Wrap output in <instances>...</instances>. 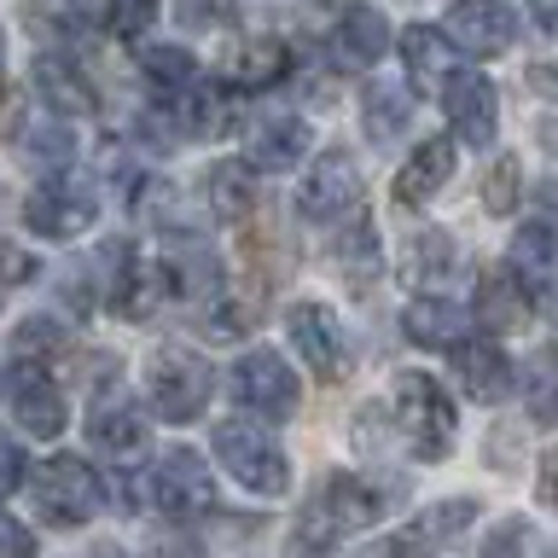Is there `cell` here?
Instances as JSON below:
<instances>
[{"mask_svg": "<svg viewBox=\"0 0 558 558\" xmlns=\"http://www.w3.org/2000/svg\"><path fill=\"white\" fill-rule=\"evenodd\" d=\"M378 512H384L378 488L366 483V477H355V471H338V477H326L308 495L303 512H296L291 535H286V558H326L343 535L373 530Z\"/></svg>", "mask_w": 558, "mask_h": 558, "instance_id": "6da1fadb", "label": "cell"}, {"mask_svg": "<svg viewBox=\"0 0 558 558\" xmlns=\"http://www.w3.org/2000/svg\"><path fill=\"white\" fill-rule=\"evenodd\" d=\"M390 425L418 460H442L453 448V401L430 373H401L390 384Z\"/></svg>", "mask_w": 558, "mask_h": 558, "instance_id": "7a4b0ae2", "label": "cell"}, {"mask_svg": "<svg viewBox=\"0 0 558 558\" xmlns=\"http://www.w3.org/2000/svg\"><path fill=\"white\" fill-rule=\"evenodd\" d=\"M216 460L233 471V483H244L251 495H286L291 488V460L286 448L274 442L251 418H233V425H216Z\"/></svg>", "mask_w": 558, "mask_h": 558, "instance_id": "3957f363", "label": "cell"}, {"mask_svg": "<svg viewBox=\"0 0 558 558\" xmlns=\"http://www.w3.org/2000/svg\"><path fill=\"white\" fill-rule=\"evenodd\" d=\"M35 506L52 530H76L105 506V483L82 453H52L47 465H35Z\"/></svg>", "mask_w": 558, "mask_h": 558, "instance_id": "277c9868", "label": "cell"}, {"mask_svg": "<svg viewBox=\"0 0 558 558\" xmlns=\"http://www.w3.org/2000/svg\"><path fill=\"white\" fill-rule=\"evenodd\" d=\"M151 500H157V512L174 518V523H198V518H216L221 488L192 448H169L163 460L151 465Z\"/></svg>", "mask_w": 558, "mask_h": 558, "instance_id": "5b68a950", "label": "cell"}, {"mask_svg": "<svg viewBox=\"0 0 558 558\" xmlns=\"http://www.w3.org/2000/svg\"><path fill=\"white\" fill-rule=\"evenodd\" d=\"M151 413L169 418V425H186V418H198L209 408V396H216V373H209L204 355H192V349H163V355L151 361Z\"/></svg>", "mask_w": 558, "mask_h": 558, "instance_id": "8992f818", "label": "cell"}, {"mask_svg": "<svg viewBox=\"0 0 558 558\" xmlns=\"http://www.w3.org/2000/svg\"><path fill=\"white\" fill-rule=\"evenodd\" d=\"M99 216V192L76 181V174H64V181H41L24 198V221H29V233H41V239H82L87 227H94Z\"/></svg>", "mask_w": 558, "mask_h": 558, "instance_id": "52a82bcc", "label": "cell"}, {"mask_svg": "<svg viewBox=\"0 0 558 558\" xmlns=\"http://www.w3.org/2000/svg\"><path fill=\"white\" fill-rule=\"evenodd\" d=\"M233 396L262 418H291L303 408V384L279 361V349H251V355L233 361Z\"/></svg>", "mask_w": 558, "mask_h": 558, "instance_id": "ba28073f", "label": "cell"}, {"mask_svg": "<svg viewBox=\"0 0 558 558\" xmlns=\"http://www.w3.org/2000/svg\"><path fill=\"white\" fill-rule=\"evenodd\" d=\"M296 209H303L308 221H343L349 209H361V163L349 151H326L320 163L303 174V186H296Z\"/></svg>", "mask_w": 558, "mask_h": 558, "instance_id": "9c48e42d", "label": "cell"}, {"mask_svg": "<svg viewBox=\"0 0 558 558\" xmlns=\"http://www.w3.org/2000/svg\"><path fill=\"white\" fill-rule=\"evenodd\" d=\"M442 111H448V129L453 140L465 146H495V129H500V99H495V82L477 76V70H453L442 82Z\"/></svg>", "mask_w": 558, "mask_h": 558, "instance_id": "30bf717a", "label": "cell"}, {"mask_svg": "<svg viewBox=\"0 0 558 558\" xmlns=\"http://www.w3.org/2000/svg\"><path fill=\"white\" fill-rule=\"evenodd\" d=\"M286 331H291V343L303 349V361H308L320 378H343V373H349L343 326H338V314H331L326 303H291V308H286Z\"/></svg>", "mask_w": 558, "mask_h": 558, "instance_id": "8fae6325", "label": "cell"}, {"mask_svg": "<svg viewBox=\"0 0 558 558\" xmlns=\"http://www.w3.org/2000/svg\"><path fill=\"white\" fill-rule=\"evenodd\" d=\"M390 17H384L378 7H349L338 24H331V35H326V59L338 64V70H373L384 52H390Z\"/></svg>", "mask_w": 558, "mask_h": 558, "instance_id": "7c38bea8", "label": "cell"}, {"mask_svg": "<svg viewBox=\"0 0 558 558\" xmlns=\"http://www.w3.org/2000/svg\"><path fill=\"white\" fill-rule=\"evenodd\" d=\"M442 29L471 52V59H495V52H506L518 41V17H512V7H500V0H453Z\"/></svg>", "mask_w": 558, "mask_h": 558, "instance_id": "4fadbf2b", "label": "cell"}, {"mask_svg": "<svg viewBox=\"0 0 558 558\" xmlns=\"http://www.w3.org/2000/svg\"><path fill=\"white\" fill-rule=\"evenodd\" d=\"M174 268H163V262H151V256H129L122 251L117 256V279H111V303L122 320H146V314H157L163 308V296L174 291V279H169Z\"/></svg>", "mask_w": 558, "mask_h": 558, "instance_id": "5bb4252c", "label": "cell"}, {"mask_svg": "<svg viewBox=\"0 0 558 558\" xmlns=\"http://www.w3.org/2000/svg\"><path fill=\"white\" fill-rule=\"evenodd\" d=\"M303 151H308V122L291 117V111L256 117V122H251V140H244V163H251V169H268V174L296 169V157H303Z\"/></svg>", "mask_w": 558, "mask_h": 558, "instance_id": "9a60e30c", "label": "cell"}, {"mask_svg": "<svg viewBox=\"0 0 558 558\" xmlns=\"http://www.w3.org/2000/svg\"><path fill=\"white\" fill-rule=\"evenodd\" d=\"M535 314V291L523 286V279L506 268V274H483L477 279V303H471V320H477L483 331H523Z\"/></svg>", "mask_w": 558, "mask_h": 558, "instance_id": "2e32d148", "label": "cell"}, {"mask_svg": "<svg viewBox=\"0 0 558 558\" xmlns=\"http://www.w3.org/2000/svg\"><path fill=\"white\" fill-rule=\"evenodd\" d=\"M453 373H460L471 401H506L512 396V361L488 338H460L453 343Z\"/></svg>", "mask_w": 558, "mask_h": 558, "instance_id": "e0dca14e", "label": "cell"}, {"mask_svg": "<svg viewBox=\"0 0 558 558\" xmlns=\"http://www.w3.org/2000/svg\"><path fill=\"white\" fill-rule=\"evenodd\" d=\"M12 413L29 436H59L64 430V390L52 384L41 366H17L12 373Z\"/></svg>", "mask_w": 558, "mask_h": 558, "instance_id": "ac0fdd59", "label": "cell"}, {"mask_svg": "<svg viewBox=\"0 0 558 558\" xmlns=\"http://www.w3.org/2000/svg\"><path fill=\"white\" fill-rule=\"evenodd\" d=\"M87 436H94L99 453H111V460H140L146 453V418L129 396H111V401H94V413H87Z\"/></svg>", "mask_w": 558, "mask_h": 558, "instance_id": "d6986e66", "label": "cell"}, {"mask_svg": "<svg viewBox=\"0 0 558 558\" xmlns=\"http://www.w3.org/2000/svg\"><path fill=\"white\" fill-rule=\"evenodd\" d=\"M448 174H453V134H430V140H418V151L401 163L396 174V198L401 204H430L436 192L448 186Z\"/></svg>", "mask_w": 558, "mask_h": 558, "instance_id": "ffe728a7", "label": "cell"}, {"mask_svg": "<svg viewBox=\"0 0 558 558\" xmlns=\"http://www.w3.org/2000/svg\"><path fill=\"white\" fill-rule=\"evenodd\" d=\"M35 87H41V99L52 105V111H64V117H87L99 105L94 82H87L64 52H41V59H35Z\"/></svg>", "mask_w": 558, "mask_h": 558, "instance_id": "44dd1931", "label": "cell"}, {"mask_svg": "<svg viewBox=\"0 0 558 558\" xmlns=\"http://www.w3.org/2000/svg\"><path fill=\"white\" fill-rule=\"evenodd\" d=\"M401 331L418 349H453L465 338V308L448 303V296H413L408 314H401Z\"/></svg>", "mask_w": 558, "mask_h": 558, "instance_id": "7402d4cb", "label": "cell"}, {"mask_svg": "<svg viewBox=\"0 0 558 558\" xmlns=\"http://www.w3.org/2000/svg\"><path fill=\"white\" fill-rule=\"evenodd\" d=\"M512 274L530 291H553L558 286V233L547 221H523L512 233Z\"/></svg>", "mask_w": 558, "mask_h": 558, "instance_id": "603a6c76", "label": "cell"}, {"mask_svg": "<svg viewBox=\"0 0 558 558\" xmlns=\"http://www.w3.org/2000/svg\"><path fill=\"white\" fill-rule=\"evenodd\" d=\"M460 41L448 29H430V24H413L401 35V59H408V76L413 82H448L460 70Z\"/></svg>", "mask_w": 558, "mask_h": 558, "instance_id": "cb8c5ba5", "label": "cell"}, {"mask_svg": "<svg viewBox=\"0 0 558 558\" xmlns=\"http://www.w3.org/2000/svg\"><path fill=\"white\" fill-rule=\"evenodd\" d=\"M291 70V47L274 41V35H262V41H244L233 52V64H227V82L244 87V94H262V87H279Z\"/></svg>", "mask_w": 558, "mask_h": 558, "instance_id": "d4e9b609", "label": "cell"}, {"mask_svg": "<svg viewBox=\"0 0 558 558\" xmlns=\"http://www.w3.org/2000/svg\"><path fill=\"white\" fill-rule=\"evenodd\" d=\"M140 76H146L163 99H181L186 87L198 82V59L174 41H151V47H140Z\"/></svg>", "mask_w": 558, "mask_h": 558, "instance_id": "484cf974", "label": "cell"}, {"mask_svg": "<svg viewBox=\"0 0 558 558\" xmlns=\"http://www.w3.org/2000/svg\"><path fill=\"white\" fill-rule=\"evenodd\" d=\"M251 198H256L251 163H216V169H209V204H216L221 221L244 216V209H251Z\"/></svg>", "mask_w": 558, "mask_h": 558, "instance_id": "4316f807", "label": "cell"}, {"mask_svg": "<svg viewBox=\"0 0 558 558\" xmlns=\"http://www.w3.org/2000/svg\"><path fill=\"white\" fill-rule=\"evenodd\" d=\"M401 129H408V94L390 82H378L373 94H366V134L373 140H396Z\"/></svg>", "mask_w": 558, "mask_h": 558, "instance_id": "83f0119b", "label": "cell"}, {"mask_svg": "<svg viewBox=\"0 0 558 558\" xmlns=\"http://www.w3.org/2000/svg\"><path fill=\"white\" fill-rule=\"evenodd\" d=\"M530 418L535 425H558V361H541L530 373Z\"/></svg>", "mask_w": 558, "mask_h": 558, "instance_id": "f1b7e54d", "label": "cell"}, {"mask_svg": "<svg viewBox=\"0 0 558 558\" xmlns=\"http://www.w3.org/2000/svg\"><path fill=\"white\" fill-rule=\"evenodd\" d=\"M157 24V0H111V29L122 41H140Z\"/></svg>", "mask_w": 558, "mask_h": 558, "instance_id": "f546056e", "label": "cell"}, {"mask_svg": "<svg viewBox=\"0 0 558 558\" xmlns=\"http://www.w3.org/2000/svg\"><path fill=\"white\" fill-rule=\"evenodd\" d=\"M518 181H523L518 163H512V157H500V163L488 169V181H483V186H488V192H483V204L495 209V216H506V209L518 204Z\"/></svg>", "mask_w": 558, "mask_h": 558, "instance_id": "4dcf8cb0", "label": "cell"}, {"mask_svg": "<svg viewBox=\"0 0 558 558\" xmlns=\"http://www.w3.org/2000/svg\"><path fill=\"white\" fill-rule=\"evenodd\" d=\"M35 163H70V151H76V140H70L64 129H41V134H29V146H24Z\"/></svg>", "mask_w": 558, "mask_h": 558, "instance_id": "1f68e13d", "label": "cell"}, {"mask_svg": "<svg viewBox=\"0 0 558 558\" xmlns=\"http://www.w3.org/2000/svg\"><path fill=\"white\" fill-rule=\"evenodd\" d=\"M59 338H64V331L52 326L47 314H29V320L17 326V338H12V343H17V355H35V349H52V343H59Z\"/></svg>", "mask_w": 558, "mask_h": 558, "instance_id": "d6a6232c", "label": "cell"}, {"mask_svg": "<svg viewBox=\"0 0 558 558\" xmlns=\"http://www.w3.org/2000/svg\"><path fill=\"white\" fill-rule=\"evenodd\" d=\"M0 558H35V535L17 518H0Z\"/></svg>", "mask_w": 558, "mask_h": 558, "instance_id": "836d02e7", "label": "cell"}, {"mask_svg": "<svg viewBox=\"0 0 558 558\" xmlns=\"http://www.w3.org/2000/svg\"><path fill=\"white\" fill-rule=\"evenodd\" d=\"M523 541H530V530H523V523H500V530L488 535L483 558H518V553H523Z\"/></svg>", "mask_w": 558, "mask_h": 558, "instance_id": "e575fe53", "label": "cell"}, {"mask_svg": "<svg viewBox=\"0 0 558 558\" xmlns=\"http://www.w3.org/2000/svg\"><path fill=\"white\" fill-rule=\"evenodd\" d=\"M17 483H24V453H17V442L0 436V500H7Z\"/></svg>", "mask_w": 558, "mask_h": 558, "instance_id": "d590c367", "label": "cell"}, {"mask_svg": "<svg viewBox=\"0 0 558 558\" xmlns=\"http://www.w3.org/2000/svg\"><path fill=\"white\" fill-rule=\"evenodd\" d=\"M35 262L24 251H12V244H0V296H7V286H17V279H29Z\"/></svg>", "mask_w": 558, "mask_h": 558, "instance_id": "8d00e7d4", "label": "cell"}, {"mask_svg": "<svg viewBox=\"0 0 558 558\" xmlns=\"http://www.w3.org/2000/svg\"><path fill=\"white\" fill-rule=\"evenodd\" d=\"M530 17L547 41H558V0H530Z\"/></svg>", "mask_w": 558, "mask_h": 558, "instance_id": "74e56055", "label": "cell"}, {"mask_svg": "<svg viewBox=\"0 0 558 558\" xmlns=\"http://www.w3.org/2000/svg\"><path fill=\"white\" fill-rule=\"evenodd\" d=\"M541 500L558 506V448L547 453V460H541Z\"/></svg>", "mask_w": 558, "mask_h": 558, "instance_id": "f35d334b", "label": "cell"}, {"mask_svg": "<svg viewBox=\"0 0 558 558\" xmlns=\"http://www.w3.org/2000/svg\"><path fill=\"white\" fill-rule=\"evenodd\" d=\"M12 134V87H7V76H0V140Z\"/></svg>", "mask_w": 558, "mask_h": 558, "instance_id": "ab89813d", "label": "cell"}, {"mask_svg": "<svg viewBox=\"0 0 558 558\" xmlns=\"http://www.w3.org/2000/svg\"><path fill=\"white\" fill-rule=\"evenodd\" d=\"M530 82H535V87H553L547 99H558V70H553V64H535V70H530Z\"/></svg>", "mask_w": 558, "mask_h": 558, "instance_id": "60d3db41", "label": "cell"}, {"mask_svg": "<svg viewBox=\"0 0 558 558\" xmlns=\"http://www.w3.org/2000/svg\"><path fill=\"white\" fill-rule=\"evenodd\" d=\"M547 558H558V547H553V553H547Z\"/></svg>", "mask_w": 558, "mask_h": 558, "instance_id": "b9f144b4", "label": "cell"}]
</instances>
